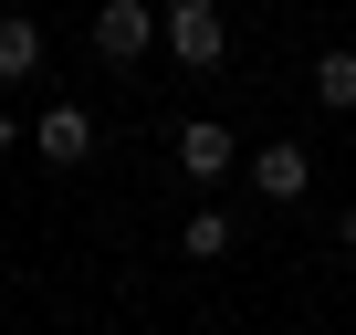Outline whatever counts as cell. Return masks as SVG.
Instances as JSON below:
<instances>
[{"instance_id":"cell-10","label":"cell","mask_w":356,"mask_h":335,"mask_svg":"<svg viewBox=\"0 0 356 335\" xmlns=\"http://www.w3.org/2000/svg\"><path fill=\"white\" fill-rule=\"evenodd\" d=\"M11 147H22V126H11V105H0V157H11Z\"/></svg>"},{"instance_id":"cell-5","label":"cell","mask_w":356,"mask_h":335,"mask_svg":"<svg viewBox=\"0 0 356 335\" xmlns=\"http://www.w3.org/2000/svg\"><path fill=\"white\" fill-rule=\"evenodd\" d=\"M32 147H42V168H84V157H95V115H84V105H53V115L32 126Z\"/></svg>"},{"instance_id":"cell-7","label":"cell","mask_w":356,"mask_h":335,"mask_svg":"<svg viewBox=\"0 0 356 335\" xmlns=\"http://www.w3.org/2000/svg\"><path fill=\"white\" fill-rule=\"evenodd\" d=\"M314 105H325V115H356V42L314 53Z\"/></svg>"},{"instance_id":"cell-6","label":"cell","mask_w":356,"mask_h":335,"mask_svg":"<svg viewBox=\"0 0 356 335\" xmlns=\"http://www.w3.org/2000/svg\"><path fill=\"white\" fill-rule=\"evenodd\" d=\"M32 74H42V22L32 11H0V95L32 84Z\"/></svg>"},{"instance_id":"cell-8","label":"cell","mask_w":356,"mask_h":335,"mask_svg":"<svg viewBox=\"0 0 356 335\" xmlns=\"http://www.w3.org/2000/svg\"><path fill=\"white\" fill-rule=\"evenodd\" d=\"M178 252H189V262H220V252H231V220H220V210H200L189 231H178Z\"/></svg>"},{"instance_id":"cell-4","label":"cell","mask_w":356,"mask_h":335,"mask_svg":"<svg viewBox=\"0 0 356 335\" xmlns=\"http://www.w3.org/2000/svg\"><path fill=\"white\" fill-rule=\"evenodd\" d=\"M252 189H262V199H273V210H293V199H304V189H314V157H304V147H293V136H273V147H262V157H252Z\"/></svg>"},{"instance_id":"cell-1","label":"cell","mask_w":356,"mask_h":335,"mask_svg":"<svg viewBox=\"0 0 356 335\" xmlns=\"http://www.w3.org/2000/svg\"><path fill=\"white\" fill-rule=\"evenodd\" d=\"M157 42L178 53V74H220V63H231V22H220V0H157Z\"/></svg>"},{"instance_id":"cell-2","label":"cell","mask_w":356,"mask_h":335,"mask_svg":"<svg viewBox=\"0 0 356 335\" xmlns=\"http://www.w3.org/2000/svg\"><path fill=\"white\" fill-rule=\"evenodd\" d=\"M95 53H105L115 74H136V63L157 53V0H95Z\"/></svg>"},{"instance_id":"cell-3","label":"cell","mask_w":356,"mask_h":335,"mask_svg":"<svg viewBox=\"0 0 356 335\" xmlns=\"http://www.w3.org/2000/svg\"><path fill=\"white\" fill-rule=\"evenodd\" d=\"M241 168V136L220 115H178V179H231Z\"/></svg>"},{"instance_id":"cell-9","label":"cell","mask_w":356,"mask_h":335,"mask_svg":"<svg viewBox=\"0 0 356 335\" xmlns=\"http://www.w3.org/2000/svg\"><path fill=\"white\" fill-rule=\"evenodd\" d=\"M335 252H356V199H346V220H335Z\"/></svg>"}]
</instances>
